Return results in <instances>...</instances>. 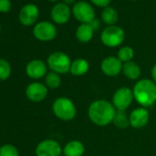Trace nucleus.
<instances>
[{
    "mask_svg": "<svg viewBox=\"0 0 156 156\" xmlns=\"http://www.w3.org/2000/svg\"><path fill=\"white\" fill-rule=\"evenodd\" d=\"M117 109L110 102L98 99L92 102L88 108V117L97 126H107L113 121Z\"/></svg>",
    "mask_w": 156,
    "mask_h": 156,
    "instance_id": "f257e3e1",
    "label": "nucleus"
},
{
    "mask_svg": "<svg viewBox=\"0 0 156 156\" xmlns=\"http://www.w3.org/2000/svg\"><path fill=\"white\" fill-rule=\"evenodd\" d=\"M135 100L142 107L149 108L156 102V84L150 79L138 81L133 87Z\"/></svg>",
    "mask_w": 156,
    "mask_h": 156,
    "instance_id": "f03ea898",
    "label": "nucleus"
},
{
    "mask_svg": "<svg viewBox=\"0 0 156 156\" xmlns=\"http://www.w3.org/2000/svg\"><path fill=\"white\" fill-rule=\"evenodd\" d=\"M53 114L63 121H70L76 115V108L73 101L67 98H59L52 104Z\"/></svg>",
    "mask_w": 156,
    "mask_h": 156,
    "instance_id": "7ed1b4c3",
    "label": "nucleus"
},
{
    "mask_svg": "<svg viewBox=\"0 0 156 156\" xmlns=\"http://www.w3.org/2000/svg\"><path fill=\"white\" fill-rule=\"evenodd\" d=\"M72 61L70 57L62 51H54L51 53L47 59V65L58 74H63L70 72Z\"/></svg>",
    "mask_w": 156,
    "mask_h": 156,
    "instance_id": "20e7f679",
    "label": "nucleus"
},
{
    "mask_svg": "<svg viewBox=\"0 0 156 156\" xmlns=\"http://www.w3.org/2000/svg\"><path fill=\"white\" fill-rule=\"evenodd\" d=\"M100 40L102 43L109 48L120 45L125 40V32L119 26H108L101 33Z\"/></svg>",
    "mask_w": 156,
    "mask_h": 156,
    "instance_id": "39448f33",
    "label": "nucleus"
},
{
    "mask_svg": "<svg viewBox=\"0 0 156 156\" xmlns=\"http://www.w3.org/2000/svg\"><path fill=\"white\" fill-rule=\"evenodd\" d=\"M72 13L81 24H90L96 19L93 7L87 1L76 2L73 7Z\"/></svg>",
    "mask_w": 156,
    "mask_h": 156,
    "instance_id": "423d86ee",
    "label": "nucleus"
},
{
    "mask_svg": "<svg viewBox=\"0 0 156 156\" xmlns=\"http://www.w3.org/2000/svg\"><path fill=\"white\" fill-rule=\"evenodd\" d=\"M133 91L129 87H120L113 95L112 104L117 110L125 111L132 103Z\"/></svg>",
    "mask_w": 156,
    "mask_h": 156,
    "instance_id": "0eeeda50",
    "label": "nucleus"
},
{
    "mask_svg": "<svg viewBox=\"0 0 156 156\" xmlns=\"http://www.w3.org/2000/svg\"><path fill=\"white\" fill-rule=\"evenodd\" d=\"M57 34L56 27L49 21H41L35 25L33 29L34 37L41 41H52Z\"/></svg>",
    "mask_w": 156,
    "mask_h": 156,
    "instance_id": "6e6552de",
    "label": "nucleus"
},
{
    "mask_svg": "<svg viewBox=\"0 0 156 156\" xmlns=\"http://www.w3.org/2000/svg\"><path fill=\"white\" fill-rule=\"evenodd\" d=\"M62 151L59 142L51 139L41 140L35 150L37 156H61Z\"/></svg>",
    "mask_w": 156,
    "mask_h": 156,
    "instance_id": "1a4fd4ad",
    "label": "nucleus"
},
{
    "mask_svg": "<svg viewBox=\"0 0 156 156\" xmlns=\"http://www.w3.org/2000/svg\"><path fill=\"white\" fill-rule=\"evenodd\" d=\"M26 97L32 102H41L44 100L48 95V87L39 82L30 84L25 91Z\"/></svg>",
    "mask_w": 156,
    "mask_h": 156,
    "instance_id": "9d476101",
    "label": "nucleus"
},
{
    "mask_svg": "<svg viewBox=\"0 0 156 156\" xmlns=\"http://www.w3.org/2000/svg\"><path fill=\"white\" fill-rule=\"evenodd\" d=\"M122 67H123L122 62L118 57H114V56L106 57L102 61L100 65L103 73L110 77L117 76L122 71Z\"/></svg>",
    "mask_w": 156,
    "mask_h": 156,
    "instance_id": "9b49d317",
    "label": "nucleus"
},
{
    "mask_svg": "<svg viewBox=\"0 0 156 156\" xmlns=\"http://www.w3.org/2000/svg\"><path fill=\"white\" fill-rule=\"evenodd\" d=\"M39 9L33 4L25 5L20 12L19 19L22 25L30 26L33 25L39 18Z\"/></svg>",
    "mask_w": 156,
    "mask_h": 156,
    "instance_id": "f8f14e48",
    "label": "nucleus"
},
{
    "mask_svg": "<svg viewBox=\"0 0 156 156\" xmlns=\"http://www.w3.org/2000/svg\"><path fill=\"white\" fill-rule=\"evenodd\" d=\"M26 73L31 79H40L47 74V64L39 59L32 60L26 66Z\"/></svg>",
    "mask_w": 156,
    "mask_h": 156,
    "instance_id": "ddd939ff",
    "label": "nucleus"
},
{
    "mask_svg": "<svg viewBox=\"0 0 156 156\" xmlns=\"http://www.w3.org/2000/svg\"><path fill=\"white\" fill-rule=\"evenodd\" d=\"M71 9L68 5L64 3H58L53 6L51 11V20L57 24H65L71 17Z\"/></svg>",
    "mask_w": 156,
    "mask_h": 156,
    "instance_id": "4468645a",
    "label": "nucleus"
},
{
    "mask_svg": "<svg viewBox=\"0 0 156 156\" xmlns=\"http://www.w3.org/2000/svg\"><path fill=\"white\" fill-rule=\"evenodd\" d=\"M129 124L134 129H141L147 125L149 122L150 114L146 108H135L129 114Z\"/></svg>",
    "mask_w": 156,
    "mask_h": 156,
    "instance_id": "2eb2a0df",
    "label": "nucleus"
},
{
    "mask_svg": "<svg viewBox=\"0 0 156 156\" xmlns=\"http://www.w3.org/2000/svg\"><path fill=\"white\" fill-rule=\"evenodd\" d=\"M62 152L64 156H83L85 146L80 140H73L65 144Z\"/></svg>",
    "mask_w": 156,
    "mask_h": 156,
    "instance_id": "dca6fc26",
    "label": "nucleus"
},
{
    "mask_svg": "<svg viewBox=\"0 0 156 156\" xmlns=\"http://www.w3.org/2000/svg\"><path fill=\"white\" fill-rule=\"evenodd\" d=\"M94 29L91 27L90 24H81L78 26L76 32H75V37L82 43H87L89 42L93 36H94Z\"/></svg>",
    "mask_w": 156,
    "mask_h": 156,
    "instance_id": "f3484780",
    "label": "nucleus"
},
{
    "mask_svg": "<svg viewBox=\"0 0 156 156\" xmlns=\"http://www.w3.org/2000/svg\"><path fill=\"white\" fill-rule=\"evenodd\" d=\"M89 70V63L86 59L78 58L72 62L70 73L74 76H81L86 74Z\"/></svg>",
    "mask_w": 156,
    "mask_h": 156,
    "instance_id": "a211bd4d",
    "label": "nucleus"
},
{
    "mask_svg": "<svg viewBox=\"0 0 156 156\" xmlns=\"http://www.w3.org/2000/svg\"><path fill=\"white\" fill-rule=\"evenodd\" d=\"M123 74L129 80H136L140 75V68L134 62H128L123 64L122 67Z\"/></svg>",
    "mask_w": 156,
    "mask_h": 156,
    "instance_id": "6ab92c4d",
    "label": "nucleus"
},
{
    "mask_svg": "<svg viewBox=\"0 0 156 156\" xmlns=\"http://www.w3.org/2000/svg\"><path fill=\"white\" fill-rule=\"evenodd\" d=\"M101 19L107 25L114 26L119 20V14L117 10L112 7H107L103 9L101 13Z\"/></svg>",
    "mask_w": 156,
    "mask_h": 156,
    "instance_id": "aec40b11",
    "label": "nucleus"
},
{
    "mask_svg": "<svg viewBox=\"0 0 156 156\" xmlns=\"http://www.w3.org/2000/svg\"><path fill=\"white\" fill-rule=\"evenodd\" d=\"M112 122L119 129H126L129 126H130L129 118L127 116L125 111H121V110L116 111V114H115V117H114Z\"/></svg>",
    "mask_w": 156,
    "mask_h": 156,
    "instance_id": "412c9836",
    "label": "nucleus"
},
{
    "mask_svg": "<svg viewBox=\"0 0 156 156\" xmlns=\"http://www.w3.org/2000/svg\"><path fill=\"white\" fill-rule=\"evenodd\" d=\"M61 77L54 72H50L45 76V86L50 89H56L61 86Z\"/></svg>",
    "mask_w": 156,
    "mask_h": 156,
    "instance_id": "4be33fe9",
    "label": "nucleus"
},
{
    "mask_svg": "<svg viewBox=\"0 0 156 156\" xmlns=\"http://www.w3.org/2000/svg\"><path fill=\"white\" fill-rule=\"evenodd\" d=\"M133 56H134V51L129 46H124V47L120 48L118 51V58L122 62H131Z\"/></svg>",
    "mask_w": 156,
    "mask_h": 156,
    "instance_id": "5701e85b",
    "label": "nucleus"
},
{
    "mask_svg": "<svg viewBox=\"0 0 156 156\" xmlns=\"http://www.w3.org/2000/svg\"><path fill=\"white\" fill-rule=\"evenodd\" d=\"M11 74V65L10 63L3 59L0 58V80H7Z\"/></svg>",
    "mask_w": 156,
    "mask_h": 156,
    "instance_id": "b1692460",
    "label": "nucleus"
},
{
    "mask_svg": "<svg viewBox=\"0 0 156 156\" xmlns=\"http://www.w3.org/2000/svg\"><path fill=\"white\" fill-rule=\"evenodd\" d=\"M0 156H20V153L14 145L5 144L0 147Z\"/></svg>",
    "mask_w": 156,
    "mask_h": 156,
    "instance_id": "393cba45",
    "label": "nucleus"
},
{
    "mask_svg": "<svg viewBox=\"0 0 156 156\" xmlns=\"http://www.w3.org/2000/svg\"><path fill=\"white\" fill-rule=\"evenodd\" d=\"M11 9L10 0H0V12L7 13Z\"/></svg>",
    "mask_w": 156,
    "mask_h": 156,
    "instance_id": "a878e982",
    "label": "nucleus"
},
{
    "mask_svg": "<svg viewBox=\"0 0 156 156\" xmlns=\"http://www.w3.org/2000/svg\"><path fill=\"white\" fill-rule=\"evenodd\" d=\"M90 1L95 6H97L98 8H104L105 9V8L108 7L111 0H90Z\"/></svg>",
    "mask_w": 156,
    "mask_h": 156,
    "instance_id": "bb28decb",
    "label": "nucleus"
},
{
    "mask_svg": "<svg viewBox=\"0 0 156 156\" xmlns=\"http://www.w3.org/2000/svg\"><path fill=\"white\" fill-rule=\"evenodd\" d=\"M90 25H91V27L94 29V30H98L99 29V27H100V22L98 21V20H94L91 23H90Z\"/></svg>",
    "mask_w": 156,
    "mask_h": 156,
    "instance_id": "cd10ccee",
    "label": "nucleus"
},
{
    "mask_svg": "<svg viewBox=\"0 0 156 156\" xmlns=\"http://www.w3.org/2000/svg\"><path fill=\"white\" fill-rule=\"evenodd\" d=\"M151 77H152V81L156 84V63L151 68Z\"/></svg>",
    "mask_w": 156,
    "mask_h": 156,
    "instance_id": "c85d7f7f",
    "label": "nucleus"
},
{
    "mask_svg": "<svg viewBox=\"0 0 156 156\" xmlns=\"http://www.w3.org/2000/svg\"><path fill=\"white\" fill-rule=\"evenodd\" d=\"M75 1H76V0H63V3L66 4V5H72V4H73Z\"/></svg>",
    "mask_w": 156,
    "mask_h": 156,
    "instance_id": "c756f323",
    "label": "nucleus"
},
{
    "mask_svg": "<svg viewBox=\"0 0 156 156\" xmlns=\"http://www.w3.org/2000/svg\"><path fill=\"white\" fill-rule=\"evenodd\" d=\"M49 1H51V2H55V1H57V0H49Z\"/></svg>",
    "mask_w": 156,
    "mask_h": 156,
    "instance_id": "7c9ffc66",
    "label": "nucleus"
},
{
    "mask_svg": "<svg viewBox=\"0 0 156 156\" xmlns=\"http://www.w3.org/2000/svg\"><path fill=\"white\" fill-rule=\"evenodd\" d=\"M129 1H136V0H129Z\"/></svg>",
    "mask_w": 156,
    "mask_h": 156,
    "instance_id": "2f4dec72",
    "label": "nucleus"
},
{
    "mask_svg": "<svg viewBox=\"0 0 156 156\" xmlns=\"http://www.w3.org/2000/svg\"><path fill=\"white\" fill-rule=\"evenodd\" d=\"M0 31H1V26H0Z\"/></svg>",
    "mask_w": 156,
    "mask_h": 156,
    "instance_id": "473e14b6",
    "label": "nucleus"
},
{
    "mask_svg": "<svg viewBox=\"0 0 156 156\" xmlns=\"http://www.w3.org/2000/svg\"><path fill=\"white\" fill-rule=\"evenodd\" d=\"M61 156H64V155H61Z\"/></svg>",
    "mask_w": 156,
    "mask_h": 156,
    "instance_id": "72a5a7b5",
    "label": "nucleus"
},
{
    "mask_svg": "<svg viewBox=\"0 0 156 156\" xmlns=\"http://www.w3.org/2000/svg\"><path fill=\"white\" fill-rule=\"evenodd\" d=\"M155 1H156V0H155Z\"/></svg>",
    "mask_w": 156,
    "mask_h": 156,
    "instance_id": "f704fd0d",
    "label": "nucleus"
}]
</instances>
